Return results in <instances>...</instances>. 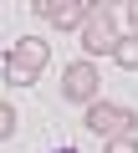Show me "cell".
<instances>
[{
  "label": "cell",
  "mask_w": 138,
  "mask_h": 153,
  "mask_svg": "<svg viewBox=\"0 0 138 153\" xmlns=\"http://www.w3.org/2000/svg\"><path fill=\"white\" fill-rule=\"evenodd\" d=\"M46 41L41 36H21L10 51H5V82L10 87H31V82H41V71H46Z\"/></svg>",
  "instance_id": "6da1fadb"
},
{
  "label": "cell",
  "mask_w": 138,
  "mask_h": 153,
  "mask_svg": "<svg viewBox=\"0 0 138 153\" xmlns=\"http://www.w3.org/2000/svg\"><path fill=\"white\" fill-rule=\"evenodd\" d=\"M123 36H128V31L118 26L113 5H107V0H92V21L82 26V51H87V56H113Z\"/></svg>",
  "instance_id": "7a4b0ae2"
},
{
  "label": "cell",
  "mask_w": 138,
  "mask_h": 153,
  "mask_svg": "<svg viewBox=\"0 0 138 153\" xmlns=\"http://www.w3.org/2000/svg\"><path fill=\"white\" fill-rule=\"evenodd\" d=\"M87 133H97L102 143H113V138H133L138 133V112L133 107H123V102H92L87 107Z\"/></svg>",
  "instance_id": "3957f363"
},
{
  "label": "cell",
  "mask_w": 138,
  "mask_h": 153,
  "mask_svg": "<svg viewBox=\"0 0 138 153\" xmlns=\"http://www.w3.org/2000/svg\"><path fill=\"white\" fill-rule=\"evenodd\" d=\"M61 97L77 102L82 112H87L92 102H102V76H97V61H92V56H82V61H72V66L61 71Z\"/></svg>",
  "instance_id": "277c9868"
},
{
  "label": "cell",
  "mask_w": 138,
  "mask_h": 153,
  "mask_svg": "<svg viewBox=\"0 0 138 153\" xmlns=\"http://www.w3.org/2000/svg\"><path fill=\"white\" fill-rule=\"evenodd\" d=\"M36 16H46V26L56 31H82L92 21V0H36Z\"/></svg>",
  "instance_id": "5b68a950"
},
{
  "label": "cell",
  "mask_w": 138,
  "mask_h": 153,
  "mask_svg": "<svg viewBox=\"0 0 138 153\" xmlns=\"http://www.w3.org/2000/svg\"><path fill=\"white\" fill-rule=\"evenodd\" d=\"M113 66H123V71H138V36H123V41H118V51H113Z\"/></svg>",
  "instance_id": "8992f818"
},
{
  "label": "cell",
  "mask_w": 138,
  "mask_h": 153,
  "mask_svg": "<svg viewBox=\"0 0 138 153\" xmlns=\"http://www.w3.org/2000/svg\"><path fill=\"white\" fill-rule=\"evenodd\" d=\"M16 128H21V123H16V107L0 102V138H16Z\"/></svg>",
  "instance_id": "52a82bcc"
},
{
  "label": "cell",
  "mask_w": 138,
  "mask_h": 153,
  "mask_svg": "<svg viewBox=\"0 0 138 153\" xmlns=\"http://www.w3.org/2000/svg\"><path fill=\"white\" fill-rule=\"evenodd\" d=\"M102 153H138V138H113L102 143Z\"/></svg>",
  "instance_id": "ba28073f"
},
{
  "label": "cell",
  "mask_w": 138,
  "mask_h": 153,
  "mask_svg": "<svg viewBox=\"0 0 138 153\" xmlns=\"http://www.w3.org/2000/svg\"><path fill=\"white\" fill-rule=\"evenodd\" d=\"M128 36H138V5H128Z\"/></svg>",
  "instance_id": "9c48e42d"
}]
</instances>
